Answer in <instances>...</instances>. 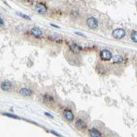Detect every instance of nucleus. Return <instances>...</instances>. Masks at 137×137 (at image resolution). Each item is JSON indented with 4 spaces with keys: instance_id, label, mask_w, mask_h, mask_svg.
I'll list each match as a JSON object with an SVG mask.
<instances>
[{
    "instance_id": "nucleus-8",
    "label": "nucleus",
    "mask_w": 137,
    "mask_h": 137,
    "mask_svg": "<svg viewBox=\"0 0 137 137\" xmlns=\"http://www.w3.org/2000/svg\"><path fill=\"white\" fill-rule=\"evenodd\" d=\"M30 33H31V35L35 38H41L42 35H43L41 30L39 29V28H37V27L32 28L31 30H30Z\"/></svg>"
},
{
    "instance_id": "nucleus-6",
    "label": "nucleus",
    "mask_w": 137,
    "mask_h": 137,
    "mask_svg": "<svg viewBox=\"0 0 137 137\" xmlns=\"http://www.w3.org/2000/svg\"><path fill=\"white\" fill-rule=\"evenodd\" d=\"M35 11L40 15H45L46 11H47V8L43 3H38L35 6Z\"/></svg>"
},
{
    "instance_id": "nucleus-15",
    "label": "nucleus",
    "mask_w": 137,
    "mask_h": 137,
    "mask_svg": "<svg viewBox=\"0 0 137 137\" xmlns=\"http://www.w3.org/2000/svg\"><path fill=\"white\" fill-rule=\"evenodd\" d=\"M3 115L5 116H8L9 117V118H13V119H18V120H19V117L17 116V115H15V114H3Z\"/></svg>"
},
{
    "instance_id": "nucleus-4",
    "label": "nucleus",
    "mask_w": 137,
    "mask_h": 137,
    "mask_svg": "<svg viewBox=\"0 0 137 137\" xmlns=\"http://www.w3.org/2000/svg\"><path fill=\"white\" fill-rule=\"evenodd\" d=\"M68 46H69L70 51H72L73 54L78 55V54H80L82 51V46L76 43H70L69 45H68Z\"/></svg>"
},
{
    "instance_id": "nucleus-14",
    "label": "nucleus",
    "mask_w": 137,
    "mask_h": 137,
    "mask_svg": "<svg viewBox=\"0 0 137 137\" xmlns=\"http://www.w3.org/2000/svg\"><path fill=\"white\" fill-rule=\"evenodd\" d=\"M17 15H19V16H20V17H22V18H23V19H27V20H30V18L29 17V16H28V15H24V14H22V13H19H19H17Z\"/></svg>"
},
{
    "instance_id": "nucleus-5",
    "label": "nucleus",
    "mask_w": 137,
    "mask_h": 137,
    "mask_svg": "<svg viewBox=\"0 0 137 137\" xmlns=\"http://www.w3.org/2000/svg\"><path fill=\"white\" fill-rule=\"evenodd\" d=\"M75 126L77 130H84L87 128V124L84 120H82V119H77L75 122Z\"/></svg>"
},
{
    "instance_id": "nucleus-19",
    "label": "nucleus",
    "mask_w": 137,
    "mask_h": 137,
    "mask_svg": "<svg viewBox=\"0 0 137 137\" xmlns=\"http://www.w3.org/2000/svg\"><path fill=\"white\" fill-rule=\"evenodd\" d=\"M51 26H53V27H56V28H59V27H58L57 25H53V24H51Z\"/></svg>"
},
{
    "instance_id": "nucleus-18",
    "label": "nucleus",
    "mask_w": 137,
    "mask_h": 137,
    "mask_svg": "<svg viewBox=\"0 0 137 137\" xmlns=\"http://www.w3.org/2000/svg\"><path fill=\"white\" fill-rule=\"evenodd\" d=\"M3 25V19L0 18V26H2Z\"/></svg>"
},
{
    "instance_id": "nucleus-11",
    "label": "nucleus",
    "mask_w": 137,
    "mask_h": 137,
    "mask_svg": "<svg viewBox=\"0 0 137 137\" xmlns=\"http://www.w3.org/2000/svg\"><path fill=\"white\" fill-rule=\"evenodd\" d=\"M19 93L24 97H30L32 94V91L30 89H29V88H21L20 89Z\"/></svg>"
},
{
    "instance_id": "nucleus-9",
    "label": "nucleus",
    "mask_w": 137,
    "mask_h": 137,
    "mask_svg": "<svg viewBox=\"0 0 137 137\" xmlns=\"http://www.w3.org/2000/svg\"><path fill=\"white\" fill-rule=\"evenodd\" d=\"M88 133H89L90 137H102L101 132H100L99 130H97V129H95V128L90 129Z\"/></svg>"
},
{
    "instance_id": "nucleus-2",
    "label": "nucleus",
    "mask_w": 137,
    "mask_h": 137,
    "mask_svg": "<svg viewBox=\"0 0 137 137\" xmlns=\"http://www.w3.org/2000/svg\"><path fill=\"white\" fill-rule=\"evenodd\" d=\"M126 35V32L124 29H121V28H118V29H115L114 31L112 32V36L116 40H121L124 36Z\"/></svg>"
},
{
    "instance_id": "nucleus-3",
    "label": "nucleus",
    "mask_w": 137,
    "mask_h": 137,
    "mask_svg": "<svg viewBox=\"0 0 137 137\" xmlns=\"http://www.w3.org/2000/svg\"><path fill=\"white\" fill-rule=\"evenodd\" d=\"M86 24H87V25H88V27L92 30H95L98 27V19L94 17L88 18V19H87V21H86Z\"/></svg>"
},
{
    "instance_id": "nucleus-16",
    "label": "nucleus",
    "mask_w": 137,
    "mask_h": 137,
    "mask_svg": "<svg viewBox=\"0 0 137 137\" xmlns=\"http://www.w3.org/2000/svg\"><path fill=\"white\" fill-rule=\"evenodd\" d=\"M75 34L76 35H79V36H82V37H85V35L81 33V32H75Z\"/></svg>"
},
{
    "instance_id": "nucleus-12",
    "label": "nucleus",
    "mask_w": 137,
    "mask_h": 137,
    "mask_svg": "<svg viewBox=\"0 0 137 137\" xmlns=\"http://www.w3.org/2000/svg\"><path fill=\"white\" fill-rule=\"evenodd\" d=\"M113 63L114 64H121L124 61V58L122 57V56L120 55H115L113 56Z\"/></svg>"
},
{
    "instance_id": "nucleus-17",
    "label": "nucleus",
    "mask_w": 137,
    "mask_h": 137,
    "mask_svg": "<svg viewBox=\"0 0 137 137\" xmlns=\"http://www.w3.org/2000/svg\"><path fill=\"white\" fill-rule=\"evenodd\" d=\"M45 114L46 116H48V117H51V118H53V116L51 115V114H48V113H45Z\"/></svg>"
},
{
    "instance_id": "nucleus-13",
    "label": "nucleus",
    "mask_w": 137,
    "mask_h": 137,
    "mask_svg": "<svg viewBox=\"0 0 137 137\" xmlns=\"http://www.w3.org/2000/svg\"><path fill=\"white\" fill-rule=\"evenodd\" d=\"M130 39L133 42L135 43H137V31L136 30H133L130 34Z\"/></svg>"
},
{
    "instance_id": "nucleus-1",
    "label": "nucleus",
    "mask_w": 137,
    "mask_h": 137,
    "mask_svg": "<svg viewBox=\"0 0 137 137\" xmlns=\"http://www.w3.org/2000/svg\"><path fill=\"white\" fill-rule=\"evenodd\" d=\"M99 57L102 61H110V60H112L113 54L110 51H108V50H107V49H104V50H102V51H100Z\"/></svg>"
},
{
    "instance_id": "nucleus-7",
    "label": "nucleus",
    "mask_w": 137,
    "mask_h": 137,
    "mask_svg": "<svg viewBox=\"0 0 137 137\" xmlns=\"http://www.w3.org/2000/svg\"><path fill=\"white\" fill-rule=\"evenodd\" d=\"M63 115H64L65 119L67 120V121L72 122V121H73V120H74V114H73V113L71 111V110H69V109L64 110Z\"/></svg>"
},
{
    "instance_id": "nucleus-10",
    "label": "nucleus",
    "mask_w": 137,
    "mask_h": 137,
    "mask_svg": "<svg viewBox=\"0 0 137 137\" xmlns=\"http://www.w3.org/2000/svg\"><path fill=\"white\" fill-rule=\"evenodd\" d=\"M11 88H12V85L9 81H4V82H2L1 88L3 90V91H6V92L9 91V90L11 89Z\"/></svg>"
}]
</instances>
